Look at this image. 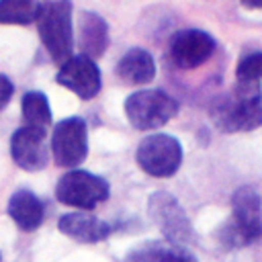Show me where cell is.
Segmentation results:
<instances>
[{
    "label": "cell",
    "mask_w": 262,
    "mask_h": 262,
    "mask_svg": "<svg viewBox=\"0 0 262 262\" xmlns=\"http://www.w3.org/2000/svg\"><path fill=\"white\" fill-rule=\"evenodd\" d=\"M10 156L14 164L27 172H37L45 168L49 160V145H47V131L20 127L10 137Z\"/></svg>",
    "instance_id": "cell-11"
},
{
    "label": "cell",
    "mask_w": 262,
    "mask_h": 262,
    "mask_svg": "<svg viewBox=\"0 0 262 262\" xmlns=\"http://www.w3.org/2000/svg\"><path fill=\"white\" fill-rule=\"evenodd\" d=\"M147 213L151 221L160 227V231L164 233L170 246L184 248L192 239L190 219L170 192H164V190L154 192L147 201Z\"/></svg>",
    "instance_id": "cell-7"
},
{
    "label": "cell",
    "mask_w": 262,
    "mask_h": 262,
    "mask_svg": "<svg viewBox=\"0 0 262 262\" xmlns=\"http://www.w3.org/2000/svg\"><path fill=\"white\" fill-rule=\"evenodd\" d=\"M111 186L104 178L94 176L86 170H72L59 178L55 186V196L61 205L76 207L82 211H92L98 203L108 199Z\"/></svg>",
    "instance_id": "cell-5"
},
{
    "label": "cell",
    "mask_w": 262,
    "mask_h": 262,
    "mask_svg": "<svg viewBox=\"0 0 262 262\" xmlns=\"http://www.w3.org/2000/svg\"><path fill=\"white\" fill-rule=\"evenodd\" d=\"M57 227L61 233L70 235L76 242H84V244H96L102 242L111 235V225L102 219H98L92 213H66L59 221Z\"/></svg>",
    "instance_id": "cell-12"
},
{
    "label": "cell",
    "mask_w": 262,
    "mask_h": 262,
    "mask_svg": "<svg viewBox=\"0 0 262 262\" xmlns=\"http://www.w3.org/2000/svg\"><path fill=\"white\" fill-rule=\"evenodd\" d=\"M12 92H14V86L12 82L6 78V76H0V111L10 102L12 98Z\"/></svg>",
    "instance_id": "cell-21"
},
{
    "label": "cell",
    "mask_w": 262,
    "mask_h": 262,
    "mask_svg": "<svg viewBox=\"0 0 262 262\" xmlns=\"http://www.w3.org/2000/svg\"><path fill=\"white\" fill-rule=\"evenodd\" d=\"M117 76L125 84H147L156 76V63L149 51L141 47L129 49L117 66Z\"/></svg>",
    "instance_id": "cell-15"
},
{
    "label": "cell",
    "mask_w": 262,
    "mask_h": 262,
    "mask_svg": "<svg viewBox=\"0 0 262 262\" xmlns=\"http://www.w3.org/2000/svg\"><path fill=\"white\" fill-rule=\"evenodd\" d=\"M23 117L25 125L45 131L51 123V108L43 92H27L23 96Z\"/></svg>",
    "instance_id": "cell-16"
},
{
    "label": "cell",
    "mask_w": 262,
    "mask_h": 262,
    "mask_svg": "<svg viewBox=\"0 0 262 262\" xmlns=\"http://www.w3.org/2000/svg\"><path fill=\"white\" fill-rule=\"evenodd\" d=\"M178 113V102L164 90H139L127 96L125 115L129 123L139 131H151L166 125Z\"/></svg>",
    "instance_id": "cell-4"
},
{
    "label": "cell",
    "mask_w": 262,
    "mask_h": 262,
    "mask_svg": "<svg viewBox=\"0 0 262 262\" xmlns=\"http://www.w3.org/2000/svg\"><path fill=\"white\" fill-rule=\"evenodd\" d=\"M57 84L72 90L76 96H80L82 100H90L98 94L100 86H102V78H100V70L94 63V59L86 57V55H72L57 72L55 76Z\"/></svg>",
    "instance_id": "cell-9"
},
{
    "label": "cell",
    "mask_w": 262,
    "mask_h": 262,
    "mask_svg": "<svg viewBox=\"0 0 262 262\" xmlns=\"http://www.w3.org/2000/svg\"><path fill=\"white\" fill-rule=\"evenodd\" d=\"M137 164L149 176L168 178L182 164V145L168 133L147 135L137 147Z\"/></svg>",
    "instance_id": "cell-6"
},
{
    "label": "cell",
    "mask_w": 262,
    "mask_h": 262,
    "mask_svg": "<svg viewBox=\"0 0 262 262\" xmlns=\"http://www.w3.org/2000/svg\"><path fill=\"white\" fill-rule=\"evenodd\" d=\"M39 2L31 0H2L0 2V23L4 25H29L37 18Z\"/></svg>",
    "instance_id": "cell-17"
},
{
    "label": "cell",
    "mask_w": 262,
    "mask_h": 262,
    "mask_svg": "<svg viewBox=\"0 0 262 262\" xmlns=\"http://www.w3.org/2000/svg\"><path fill=\"white\" fill-rule=\"evenodd\" d=\"M211 119L223 133L254 131L262 125L260 82H235L233 90L211 106Z\"/></svg>",
    "instance_id": "cell-1"
},
{
    "label": "cell",
    "mask_w": 262,
    "mask_h": 262,
    "mask_svg": "<svg viewBox=\"0 0 262 262\" xmlns=\"http://www.w3.org/2000/svg\"><path fill=\"white\" fill-rule=\"evenodd\" d=\"M8 215L10 219L23 229V231H33L43 223V215H45V207L41 203V199L23 188L16 190L10 201H8Z\"/></svg>",
    "instance_id": "cell-13"
},
{
    "label": "cell",
    "mask_w": 262,
    "mask_h": 262,
    "mask_svg": "<svg viewBox=\"0 0 262 262\" xmlns=\"http://www.w3.org/2000/svg\"><path fill=\"white\" fill-rule=\"evenodd\" d=\"M260 78H262V51L244 55L235 68V80L237 82H260Z\"/></svg>",
    "instance_id": "cell-18"
},
{
    "label": "cell",
    "mask_w": 262,
    "mask_h": 262,
    "mask_svg": "<svg viewBox=\"0 0 262 262\" xmlns=\"http://www.w3.org/2000/svg\"><path fill=\"white\" fill-rule=\"evenodd\" d=\"M39 37L51 55V59L63 66L72 57L74 35H72V4L70 2H43L37 12Z\"/></svg>",
    "instance_id": "cell-3"
},
{
    "label": "cell",
    "mask_w": 262,
    "mask_h": 262,
    "mask_svg": "<svg viewBox=\"0 0 262 262\" xmlns=\"http://www.w3.org/2000/svg\"><path fill=\"white\" fill-rule=\"evenodd\" d=\"M51 154L57 166L76 168L88 156V131L80 117L63 119L51 133Z\"/></svg>",
    "instance_id": "cell-8"
},
{
    "label": "cell",
    "mask_w": 262,
    "mask_h": 262,
    "mask_svg": "<svg viewBox=\"0 0 262 262\" xmlns=\"http://www.w3.org/2000/svg\"><path fill=\"white\" fill-rule=\"evenodd\" d=\"M158 248H160V242L143 244L137 250L129 252L127 258H125V262H154L156 260V254H158Z\"/></svg>",
    "instance_id": "cell-20"
},
{
    "label": "cell",
    "mask_w": 262,
    "mask_h": 262,
    "mask_svg": "<svg viewBox=\"0 0 262 262\" xmlns=\"http://www.w3.org/2000/svg\"><path fill=\"white\" fill-rule=\"evenodd\" d=\"M262 237V199L252 186H242L231 196V217L221 231V239L231 248H242Z\"/></svg>",
    "instance_id": "cell-2"
},
{
    "label": "cell",
    "mask_w": 262,
    "mask_h": 262,
    "mask_svg": "<svg viewBox=\"0 0 262 262\" xmlns=\"http://www.w3.org/2000/svg\"><path fill=\"white\" fill-rule=\"evenodd\" d=\"M108 47V25L96 12H82L80 16V49L82 55L94 59Z\"/></svg>",
    "instance_id": "cell-14"
},
{
    "label": "cell",
    "mask_w": 262,
    "mask_h": 262,
    "mask_svg": "<svg viewBox=\"0 0 262 262\" xmlns=\"http://www.w3.org/2000/svg\"><path fill=\"white\" fill-rule=\"evenodd\" d=\"M154 262H196V258L184 248L170 246V244H160Z\"/></svg>",
    "instance_id": "cell-19"
},
{
    "label": "cell",
    "mask_w": 262,
    "mask_h": 262,
    "mask_svg": "<svg viewBox=\"0 0 262 262\" xmlns=\"http://www.w3.org/2000/svg\"><path fill=\"white\" fill-rule=\"evenodd\" d=\"M215 51V39L199 29H186L172 37L170 59L182 70H194L203 66Z\"/></svg>",
    "instance_id": "cell-10"
}]
</instances>
